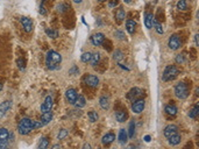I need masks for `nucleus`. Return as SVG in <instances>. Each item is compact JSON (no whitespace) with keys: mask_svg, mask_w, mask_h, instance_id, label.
<instances>
[{"mask_svg":"<svg viewBox=\"0 0 199 149\" xmlns=\"http://www.w3.org/2000/svg\"><path fill=\"white\" fill-rule=\"evenodd\" d=\"M42 126L43 125L41 124V121H34L29 118H22L18 125V130H19L20 134L27 135L29 134L32 130L41 128Z\"/></svg>","mask_w":199,"mask_h":149,"instance_id":"obj_1","label":"nucleus"},{"mask_svg":"<svg viewBox=\"0 0 199 149\" xmlns=\"http://www.w3.org/2000/svg\"><path fill=\"white\" fill-rule=\"evenodd\" d=\"M62 62V56L55 50H49L45 56V65L49 70H57Z\"/></svg>","mask_w":199,"mask_h":149,"instance_id":"obj_2","label":"nucleus"},{"mask_svg":"<svg viewBox=\"0 0 199 149\" xmlns=\"http://www.w3.org/2000/svg\"><path fill=\"white\" fill-rule=\"evenodd\" d=\"M190 94L189 91V86L185 84V83L180 82L178 84H176L175 86V96L178 99H186Z\"/></svg>","mask_w":199,"mask_h":149,"instance_id":"obj_3","label":"nucleus"},{"mask_svg":"<svg viewBox=\"0 0 199 149\" xmlns=\"http://www.w3.org/2000/svg\"><path fill=\"white\" fill-rule=\"evenodd\" d=\"M178 72H180V71H178L177 67H175V65H168V67L164 69V71H163L162 79H163L164 82L172 81V79H175V78L177 77Z\"/></svg>","mask_w":199,"mask_h":149,"instance_id":"obj_4","label":"nucleus"},{"mask_svg":"<svg viewBox=\"0 0 199 149\" xmlns=\"http://www.w3.org/2000/svg\"><path fill=\"white\" fill-rule=\"evenodd\" d=\"M168 46H169V48L171 49V50H177V49H180V46H182V41H180V36H178L177 34L171 35L169 37V41H168Z\"/></svg>","mask_w":199,"mask_h":149,"instance_id":"obj_5","label":"nucleus"},{"mask_svg":"<svg viewBox=\"0 0 199 149\" xmlns=\"http://www.w3.org/2000/svg\"><path fill=\"white\" fill-rule=\"evenodd\" d=\"M145 106H146V103H145V99H136V100L133 101V104H132V111L136 113V114H139L141 112H143L145 110Z\"/></svg>","mask_w":199,"mask_h":149,"instance_id":"obj_6","label":"nucleus"},{"mask_svg":"<svg viewBox=\"0 0 199 149\" xmlns=\"http://www.w3.org/2000/svg\"><path fill=\"white\" fill-rule=\"evenodd\" d=\"M142 93L143 91L139 89V87H134V89H132L131 91L127 93V99H129L131 101H134L136 99H140L141 96H142Z\"/></svg>","mask_w":199,"mask_h":149,"instance_id":"obj_7","label":"nucleus"},{"mask_svg":"<svg viewBox=\"0 0 199 149\" xmlns=\"http://www.w3.org/2000/svg\"><path fill=\"white\" fill-rule=\"evenodd\" d=\"M20 22L22 24L24 32L30 33V32L33 30V21H32L29 18H27V16H21V18H20Z\"/></svg>","mask_w":199,"mask_h":149,"instance_id":"obj_8","label":"nucleus"},{"mask_svg":"<svg viewBox=\"0 0 199 149\" xmlns=\"http://www.w3.org/2000/svg\"><path fill=\"white\" fill-rule=\"evenodd\" d=\"M85 84L90 87H97L99 85V78L94 75H88L85 77Z\"/></svg>","mask_w":199,"mask_h":149,"instance_id":"obj_9","label":"nucleus"},{"mask_svg":"<svg viewBox=\"0 0 199 149\" xmlns=\"http://www.w3.org/2000/svg\"><path fill=\"white\" fill-rule=\"evenodd\" d=\"M104 41H105V35L102 33L94 34V35H92V37H91V42H92V44L93 46H96V47L102 46Z\"/></svg>","mask_w":199,"mask_h":149,"instance_id":"obj_10","label":"nucleus"},{"mask_svg":"<svg viewBox=\"0 0 199 149\" xmlns=\"http://www.w3.org/2000/svg\"><path fill=\"white\" fill-rule=\"evenodd\" d=\"M51 107H53V97H51V96L45 97L43 104L41 105V112H42V113H44V112L51 111Z\"/></svg>","mask_w":199,"mask_h":149,"instance_id":"obj_11","label":"nucleus"},{"mask_svg":"<svg viewBox=\"0 0 199 149\" xmlns=\"http://www.w3.org/2000/svg\"><path fill=\"white\" fill-rule=\"evenodd\" d=\"M164 136L167 139H169L170 136H172V135H175L178 133V127L176 125H168L167 127L164 128Z\"/></svg>","mask_w":199,"mask_h":149,"instance_id":"obj_12","label":"nucleus"},{"mask_svg":"<svg viewBox=\"0 0 199 149\" xmlns=\"http://www.w3.org/2000/svg\"><path fill=\"white\" fill-rule=\"evenodd\" d=\"M78 93L77 91L75 90V89H68L67 92H65V97H67V100L69 101V104H71L73 105V103L76 100V98H77Z\"/></svg>","mask_w":199,"mask_h":149,"instance_id":"obj_13","label":"nucleus"},{"mask_svg":"<svg viewBox=\"0 0 199 149\" xmlns=\"http://www.w3.org/2000/svg\"><path fill=\"white\" fill-rule=\"evenodd\" d=\"M11 108V100H6V101H2L0 104V119L4 118V116L7 114V112L10 111Z\"/></svg>","mask_w":199,"mask_h":149,"instance_id":"obj_14","label":"nucleus"},{"mask_svg":"<svg viewBox=\"0 0 199 149\" xmlns=\"http://www.w3.org/2000/svg\"><path fill=\"white\" fill-rule=\"evenodd\" d=\"M53 120V112L51 111H48V112H44L41 116V124L42 125H48L50 121Z\"/></svg>","mask_w":199,"mask_h":149,"instance_id":"obj_15","label":"nucleus"},{"mask_svg":"<svg viewBox=\"0 0 199 149\" xmlns=\"http://www.w3.org/2000/svg\"><path fill=\"white\" fill-rule=\"evenodd\" d=\"M114 140H115V135L113 134V133H107V134H105L102 136V142L104 146H108V144H111Z\"/></svg>","mask_w":199,"mask_h":149,"instance_id":"obj_16","label":"nucleus"},{"mask_svg":"<svg viewBox=\"0 0 199 149\" xmlns=\"http://www.w3.org/2000/svg\"><path fill=\"white\" fill-rule=\"evenodd\" d=\"M115 118H117V120L119 122H123V121L127 120V118H128V114H127L126 110H118L115 112Z\"/></svg>","mask_w":199,"mask_h":149,"instance_id":"obj_17","label":"nucleus"},{"mask_svg":"<svg viewBox=\"0 0 199 149\" xmlns=\"http://www.w3.org/2000/svg\"><path fill=\"white\" fill-rule=\"evenodd\" d=\"M164 111H165V113L170 116H175L176 114H177V112H178L177 107H176L174 104H169V105H167L165 106Z\"/></svg>","mask_w":199,"mask_h":149,"instance_id":"obj_18","label":"nucleus"},{"mask_svg":"<svg viewBox=\"0 0 199 149\" xmlns=\"http://www.w3.org/2000/svg\"><path fill=\"white\" fill-rule=\"evenodd\" d=\"M153 21H154L153 13H146V15H145V26H146V28L150 29L153 27Z\"/></svg>","mask_w":199,"mask_h":149,"instance_id":"obj_19","label":"nucleus"},{"mask_svg":"<svg viewBox=\"0 0 199 149\" xmlns=\"http://www.w3.org/2000/svg\"><path fill=\"white\" fill-rule=\"evenodd\" d=\"M136 28V22L134 20H127L126 21V29L129 34H134Z\"/></svg>","mask_w":199,"mask_h":149,"instance_id":"obj_20","label":"nucleus"},{"mask_svg":"<svg viewBox=\"0 0 199 149\" xmlns=\"http://www.w3.org/2000/svg\"><path fill=\"white\" fill-rule=\"evenodd\" d=\"M85 103H86V101H85V98H84L82 94H78L75 103H73V105L76 106L77 108H82V107L85 106Z\"/></svg>","mask_w":199,"mask_h":149,"instance_id":"obj_21","label":"nucleus"},{"mask_svg":"<svg viewBox=\"0 0 199 149\" xmlns=\"http://www.w3.org/2000/svg\"><path fill=\"white\" fill-rule=\"evenodd\" d=\"M99 104H100V107L102 110H108L110 108V98L106 96L102 97L99 100Z\"/></svg>","mask_w":199,"mask_h":149,"instance_id":"obj_22","label":"nucleus"},{"mask_svg":"<svg viewBox=\"0 0 199 149\" xmlns=\"http://www.w3.org/2000/svg\"><path fill=\"white\" fill-rule=\"evenodd\" d=\"M8 136H10V132H8V129L1 127V128H0V141L8 142Z\"/></svg>","mask_w":199,"mask_h":149,"instance_id":"obj_23","label":"nucleus"},{"mask_svg":"<svg viewBox=\"0 0 199 149\" xmlns=\"http://www.w3.org/2000/svg\"><path fill=\"white\" fill-rule=\"evenodd\" d=\"M180 141H182V138H180V135H178V133L169 138V143L171 146H177L180 143Z\"/></svg>","mask_w":199,"mask_h":149,"instance_id":"obj_24","label":"nucleus"},{"mask_svg":"<svg viewBox=\"0 0 199 149\" xmlns=\"http://www.w3.org/2000/svg\"><path fill=\"white\" fill-rule=\"evenodd\" d=\"M127 140H128V134H127V130L126 129H120L119 132V142L120 143H126Z\"/></svg>","mask_w":199,"mask_h":149,"instance_id":"obj_25","label":"nucleus"},{"mask_svg":"<svg viewBox=\"0 0 199 149\" xmlns=\"http://www.w3.org/2000/svg\"><path fill=\"white\" fill-rule=\"evenodd\" d=\"M125 18H126V12H125V10L123 8H119V10L117 11V13H115V19H117L118 22H121L122 20H125Z\"/></svg>","mask_w":199,"mask_h":149,"instance_id":"obj_26","label":"nucleus"},{"mask_svg":"<svg viewBox=\"0 0 199 149\" xmlns=\"http://www.w3.org/2000/svg\"><path fill=\"white\" fill-rule=\"evenodd\" d=\"M99 62H100V54L99 53L92 54L91 59H90V62L89 63H91V65H92V67H96V65H98V63Z\"/></svg>","mask_w":199,"mask_h":149,"instance_id":"obj_27","label":"nucleus"},{"mask_svg":"<svg viewBox=\"0 0 199 149\" xmlns=\"http://www.w3.org/2000/svg\"><path fill=\"white\" fill-rule=\"evenodd\" d=\"M198 114H199V105L198 104H196V105L190 110L189 116L191 118V119H196V118L198 116Z\"/></svg>","mask_w":199,"mask_h":149,"instance_id":"obj_28","label":"nucleus"},{"mask_svg":"<svg viewBox=\"0 0 199 149\" xmlns=\"http://www.w3.org/2000/svg\"><path fill=\"white\" fill-rule=\"evenodd\" d=\"M153 27L156 29V32H157L158 34H163V33H164V29H163V27H162L161 22L157 19H155V18H154V21H153Z\"/></svg>","mask_w":199,"mask_h":149,"instance_id":"obj_29","label":"nucleus"},{"mask_svg":"<svg viewBox=\"0 0 199 149\" xmlns=\"http://www.w3.org/2000/svg\"><path fill=\"white\" fill-rule=\"evenodd\" d=\"M128 139H133L134 138V134H135V122L134 120L129 122V128H128Z\"/></svg>","mask_w":199,"mask_h":149,"instance_id":"obj_30","label":"nucleus"},{"mask_svg":"<svg viewBox=\"0 0 199 149\" xmlns=\"http://www.w3.org/2000/svg\"><path fill=\"white\" fill-rule=\"evenodd\" d=\"M88 118L91 122H97L98 119H99V116H98V113L96 111H91V112L88 113Z\"/></svg>","mask_w":199,"mask_h":149,"instance_id":"obj_31","label":"nucleus"},{"mask_svg":"<svg viewBox=\"0 0 199 149\" xmlns=\"http://www.w3.org/2000/svg\"><path fill=\"white\" fill-rule=\"evenodd\" d=\"M48 146H49V139L47 138V136H44V138H41V139H40V143H39L40 149H45Z\"/></svg>","mask_w":199,"mask_h":149,"instance_id":"obj_32","label":"nucleus"},{"mask_svg":"<svg viewBox=\"0 0 199 149\" xmlns=\"http://www.w3.org/2000/svg\"><path fill=\"white\" fill-rule=\"evenodd\" d=\"M45 34L48 35L49 37H51V39H56L58 36V32L54 30L53 28H45Z\"/></svg>","mask_w":199,"mask_h":149,"instance_id":"obj_33","label":"nucleus"},{"mask_svg":"<svg viewBox=\"0 0 199 149\" xmlns=\"http://www.w3.org/2000/svg\"><path fill=\"white\" fill-rule=\"evenodd\" d=\"M177 10L180 11L188 10V2H186V0H178V2H177Z\"/></svg>","mask_w":199,"mask_h":149,"instance_id":"obj_34","label":"nucleus"},{"mask_svg":"<svg viewBox=\"0 0 199 149\" xmlns=\"http://www.w3.org/2000/svg\"><path fill=\"white\" fill-rule=\"evenodd\" d=\"M91 56H92V54L91 53H84L82 55L80 59H82L83 63H89L90 62V59H91Z\"/></svg>","mask_w":199,"mask_h":149,"instance_id":"obj_35","label":"nucleus"},{"mask_svg":"<svg viewBox=\"0 0 199 149\" xmlns=\"http://www.w3.org/2000/svg\"><path fill=\"white\" fill-rule=\"evenodd\" d=\"M113 57H114V59L115 61H121L122 58H123V53L122 51H120V50H117L115 53H114V55H113Z\"/></svg>","mask_w":199,"mask_h":149,"instance_id":"obj_36","label":"nucleus"},{"mask_svg":"<svg viewBox=\"0 0 199 149\" xmlns=\"http://www.w3.org/2000/svg\"><path fill=\"white\" fill-rule=\"evenodd\" d=\"M67 135H68V130L67 129H61L59 130V133H58V135H57V139L58 140H63L64 138H67Z\"/></svg>","mask_w":199,"mask_h":149,"instance_id":"obj_37","label":"nucleus"},{"mask_svg":"<svg viewBox=\"0 0 199 149\" xmlns=\"http://www.w3.org/2000/svg\"><path fill=\"white\" fill-rule=\"evenodd\" d=\"M16 64H18V68H19L20 70H24V68H26V61H24V59L19 58V59L16 61Z\"/></svg>","mask_w":199,"mask_h":149,"instance_id":"obj_38","label":"nucleus"},{"mask_svg":"<svg viewBox=\"0 0 199 149\" xmlns=\"http://www.w3.org/2000/svg\"><path fill=\"white\" fill-rule=\"evenodd\" d=\"M119 5V0H110L108 1V7L110 8H115Z\"/></svg>","mask_w":199,"mask_h":149,"instance_id":"obj_39","label":"nucleus"},{"mask_svg":"<svg viewBox=\"0 0 199 149\" xmlns=\"http://www.w3.org/2000/svg\"><path fill=\"white\" fill-rule=\"evenodd\" d=\"M184 61H185V58H184V55L183 54H180V55H177L176 56V62L178 63V64H182V63H184Z\"/></svg>","mask_w":199,"mask_h":149,"instance_id":"obj_40","label":"nucleus"},{"mask_svg":"<svg viewBox=\"0 0 199 149\" xmlns=\"http://www.w3.org/2000/svg\"><path fill=\"white\" fill-rule=\"evenodd\" d=\"M40 13H41L42 15L47 14V11H45V8H44V0L42 1V4H41V7H40Z\"/></svg>","mask_w":199,"mask_h":149,"instance_id":"obj_41","label":"nucleus"},{"mask_svg":"<svg viewBox=\"0 0 199 149\" xmlns=\"http://www.w3.org/2000/svg\"><path fill=\"white\" fill-rule=\"evenodd\" d=\"M7 146H8V142H5V141H0V149H5Z\"/></svg>","mask_w":199,"mask_h":149,"instance_id":"obj_42","label":"nucleus"},{"mask_svg":"<svg viewBox=\"0 0 199 149\" xmlns=\"http://www.w3.org/2000/svg\"><path fill=\"white\" fill-rule=\"evenodd\" d=\"M64 8H67V6H65V5H58V6H57V11H58V12H61V13H63L64 11H65Z\"/></svg>","mask_w":199,"mask_h":149,"instance_id":"obj_43","label":"nucleus"},{"mask_svg":"<svg viewBox=\"0 0 199 149\" xmlns=\"http://www.w3.org/2000/svg\"><path fill=\"white\" fill-rule=\"evenodd\" d=\"M115 36H119L118 39H123V34L120 33V32H115Z\"/></svg>","mask_w":199,"mask_h":149,"instance_id":"obj_44","label":"nucleus"},{"mask_svg":"<svg viewBox=\"0 0 199 149\" xmlns=\"http://www.w3.org/2000/svg\"><path fill=\"white\" fill-rule=\"evenodd\" d=\"M194 43H196V47H198V34L194 35Z\"/></svg>","mask_w":199,"mask_h":149,"instance_id":"obj_45","label":"nucleus"},{"mask_svg":"<svg viewBox=\"0 0 199 149\" xmlns=\"http://www.w3.org/2000/svg\"><path fill=\"white\" fill-rule=\"evenodd\" d=\"M145 141H146V142H149V141H150V136H149V135H146V136H145Z\"/></svg>","mask_w":199,"mask_h":149,"instance_id":"obj_46","label":"nucleus"},{"mask_svg":"<svg viewBox=\"0 0 199 149\" xmlns=\"http://www.w3.org/2000/svg\"><path fill=\"white\" fill-rule=\"evenodd\" d=\"M73 1H75L76 4H80V2H82V0H73Z\"/></svg>","mask_w":199,"mask_h":149,"instance_id":"obj_47","label":"nucleus"},{"mask_svg":"<svg viewBox=\"0 0 199 149\" xmlns=\"http://www.w3.org/2000/svg\"><path fill=\"white\" fill-rule=\"evenodd\" d=\"M84 148H91V146H90V144H85Z\"/></svg>","mask_w":199,"mask_h":149,"instance_id":"obj_48","label":"nucleus"},{"mask_svg":"<svg viewBox=\"0 0 199 149\" xmlns=\"http://www.w3.org/2000/svg\"><path fill=\"white\" fill-rule=\"evenodd\" d=\"M58 147H61V146H59V144H55V146H54L53 148H58Z\"/></svg>","mask_w":199,"mask_h":149,"instance_id":"obj_49","label":"nucleus"},{"mask_svg":"<svg viewBox=\"0 0 199 149\" xmlns=\"http://www.w3.org/2000/svg\"><path fill=\"white\" fill-rule=\"evenodd\" d=\"M1 90H2V84L0 83V91H1Z\"/></svg>","mask_w":199,"mask_h":149,"instance_id":"obj_50","label":"nucleus"},{"mask_svg":"<svg viewBox=\"0 0 199 149\" xmlns=\"http://www.w3.org/2000/svg\"><path fill=\"white\" fill-rule=\"evenodd\" d=\"M99 2H104V1H106V0H98Z\"/></svg>","mask_w":199,"mask_h":149,"instance_id":"obj_51","label":"nucleus"},{"mask_svg":"<svg viewBox=\"0 0 199 149\" xmlns=\"http://www.w3.org/2000/svg\"><path fill=\"white\" fill-rule=\"evenodd\" d=\"M125 1H126V2H131V0H125Z\"/></svg>","mask_w":199,"mask_h":149,"instance_id":"obj_52","label":"nucleus"}]
</instances>
